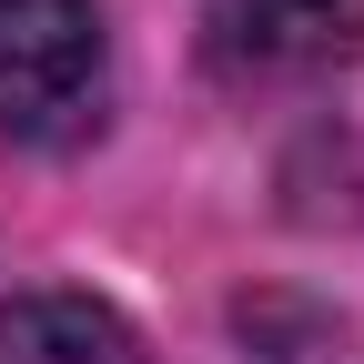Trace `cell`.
I'll use <instances>...</instances> for the list:
<instances>
[{
    "label": "cell",
    "mask_w": 364,
    "mask_h": 364,
    "mask_svg": "<svg viewBox=\"0 0 364 364\" xmlns=\"http://www.w3.org/2000/svg\"><path fill=\"white\" fill-rule=\"evenodd\" d=\"M112 112V31L91 0H0V142L81 152Z\"/></svg>",
    "instance_id": "1"
},
{
    "label": "cell",
    "mask_w": 364,
    "mask_h": 364,
    "mask_svg": "<svg viewBox=\"0 0 364 364\" xmlns=\"http://www.w3.org/2000/svg\"><path fill=\"white\" fill-rule=\"evenodd\" d=\"M354 41H364V0H213L203 11V61L233 91L304 81V71L344 61Z\"/></svg>",
    "instance_id": "2"
},
{
    "label": "cell",
    "mask_w": 364,
    "mask_h": 364,
    "mask_svg": "<svg viewBox=\"0 0 364 364\" xmlns=\"http://www.w3.org/2000/svg\"><path fill=\"white\" fill-rule=\"evenodd\" d=\"M0 364H152V354L91 294H21L0 304Z\"/></svg>",
    "instance_id": "3"
}]
</instances>
